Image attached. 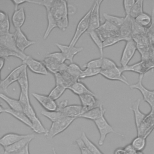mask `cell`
<instances>
[{
    "mask_svg": "<svg viewBox=\"0 0 154 154\" xmlns=\"http://www.w3.org/2000/svg\"><path fill=\"white\" fill-rule=\"evenodd\" d=\"M51 10L58 28L61 31H65L69 25L67 2L63 0H51Z\"/></svg>",
    "mask_w": 154,
    "mask_h": 154,
    "instance_id": "obj_1",
    "label": "cell"
},
{
    "mask_svg": "<svg viewBox=\"0 0 154 154\" xmlns=\"http://www.w3.org/2000/svg\"><path fill=\"white\" fill-rule=\"evenodd\" d=\"M94 122L98 129L100 135L99 140L98 141V144L99 146H102L103 144L107 135L109 133H114L116 135L123 137V135L116 132L113 129V128L109 124L104 116H102L100 119L94 121Z\"/></svg>",
    "mask_w": 154,
    "mask_h": 154,
    "instance_id": "obj_2",
    "label": "cell"
},
{
    "mask_svg": "<svg viewBox=\"0 0 154 154\" xmlns=\"http://www.w3.org/2000/svg\"><path fill=\"white\" fill-rule=\"evenodd\" d=\"M76 119L74 117H63L52 122L45 136L50 138L55 137L65 131Z\"/></svg>",
    "mask_w": 154,
    "mask_h": 154,
    "instance_id": "obj_3",
    "label": "cell"
},
{
    "mask_svg": "<svg viewBox=\"0 0 154 154\" xmlns=\"http://www.w3.org/2000/svg\"><path fill=\"white\" fill-rule=\"evenodd\" d=\"M91 12V8L85 13V14L80 19L78 22L76 29L74 33V35L70 42L69 45L71 46H75L76 43L82 36V35L88 31L90 25V17Z\"/></svg>",
    "mask_w": 154,
    "mask_h": 154,
    "instance_id": "obj_4",
    "label": "cell"
},
{
    "mask_svg": "<svg viewBox=\"0 0 154 154\" xmlns=\"http://www.w3.org/2000/svg\"><path fill=\"white\" fill-rule=\"evenodd\" d=\"M51 0L43 1H34V4L44 6L46 11V17L48 20V26L43 35V39L46 40L49 35L51 31L55 28H58L57 22L55 20L53 14L51 10Z\"/></svg>",
    "mask_w": 154,
    "mask_h": 154,
    "instance_id": "obj_5",
    "label": "cell"
},
{
    "mask_svg": "<svg viewBox=\"0 0 154 154\" xmlns=\"http://www.w3.org/2000/svg\"><path fill=\"white\" fill-rule=\"evenodd\" d=\"M143 76L144 75H139L138 82L136 84L130 85L129 88L131 89L138 90L143 96V100L150 105L151 111H154V90H148L143 85L142 83Z\"/></svg>",
    "mask_w": 154,
    "mask_h": 154,
    "instance_id": "obj_6",
    "label": "cell"
},
{
    "mask_svg": "<svg viewBox=\"0 0 154 154\" xmlns=\"http://www.w3.org/2000/svg\"><path fill=\"white\" fill-rule=\"evenodd\" d=\"M26 67V66L25 64H22L11 70L4 79H1L0 82L1 89L7 93L8 87L14 82H17L20 75Z\"/></svg>",
    "mask_w": 154,
    "mask_h": 154,
    "instance_id": "obj_7",
    "label": "cell"
},
{
    "mask_svg": "<svg viewBox=\"0 0 154 154\" xmlns=\"http://www.w3.org/2000/svg\"><path fill=\"white\" fill-rule=\"evenodd\" d=\"M121 67V66H120ZM122 67V71H130L138 73L140 75H144L148 71L154 69V63L149 60H141L140 61L132 65H128L125 67Z\"/></svg>",
    "mask_w": 154,
    "mask_h": 154,
    "instance_id": "obj_8",
    "label": "cell"
},
{
    "mask_svg": "<svg viewBox=\"0 0 154 154\" xmlns=\"http://www.w3.org/2000/svg\"><path fill=\"white\" fill-rule=\"evenodd\" d=\"M137 50V44L133 39L126 42L120 60L121 67H125L128 66L129 63L133 58Z\"/></svg>",
    "mask_w": 154,
    "mask_h": 154,
    "instance_id": "obj_9",
    "label": "cell"
},
{
    "mask_svg": "<svg viewBox=\"0 0 154 154\" xmlns=\"http://www.w3.org/2000/svg\"><path fill=\"white\" fill-rule=\"evenodd\" d=\"M22 64H25L27 68L34 73L43 75H48L49 74V71L46 69L43 61L35 60L31 56L28 55V57L22 61Z\"/></svg>",
    "mask_w": 154,
    "mask_h": 154,
    "instance_id": "obj_10",
    "label": "cell"
},
{
    "mask_svg": "<svg viewBox=\"0 0 154 154\" xmlns=\"http://www.w3.org/2000/svg\"><path fill=\"white\" fill-rule=\"evenodd\" d=\"M123 71L121 67H116L106 70H101L100 75L106 79L112 81H119L126 85H130L126 78L123 75Z\"/></svg>",
    "mask_w": 154,
    "mask_h": 154,
    "instance_id": "obj_11",
    "label": "cell"
},
{
    "mask_svg": "<svg viewBox=\"0 0 154 154\" xmlns=\"http://www.w3.org/2000/svg\"><path fill=\"white\" fill-rule=\"evenodd\" d=\"M102 2L103 1H96L91 7L90 25L87 32L97 29L101 25L100 21V7Z\"/></svg>",
    "mask_w": 154,
    "mask_h": 154,
    "instance_id": "obj_12",
    "label": "cell"
},
{
    "mask_svg": "<svg viewBox=\"0 0 154 154\" xmlns=\"http://www.w3.org/2000/svg\"><path fill=\"white\" fill-rule=\"evenodd\" d=\"M43 63L49 72L52 73L53 75L56 73H61L67 71L68 67V64L66 63H60L47 55L43 59Z\"/></svg>",
    "mask_w": 154,
    "mask_h": 154,
    "instance_id": "obj_13",
    "label": "cell"
},
{
    "mask_svg": "<svg viewBox=\"0 0 154 154\" xmlns=\"http://www.w3.org/2000/svg\"><path fill=\"white\" fill-rule=\"evenodd\" d=\"M31 94L46 111H54L57 110V103L48 95L36 93H32Z\"/></svg>",
    "mask_w": 154,
    "mask_h": 154,
    "instance_id": "obj_14",
    "label": "cell"
},
{
    "mask_svg": "<svg viewBox=\"0 0 154 154\" xmlns=\"http://www.w3.org/2000/svg\"><path fill=\"white\" fill-rule=\"evenodd\" d=\"M79 98L81 102V105L82 106L81 114L100 105L98 103L95 94H85L80 95L79 96Z\"/></svg>",
    "mask_w": 154,
    "mask_h": 154,
    "instance_id": "obj_15",
    "label": "cell"
},
{
    "mask_svg": "<svg viewBox=\"0 0 154 154\" xmlns=\"http://www.w3.org/2000/svg\"><path fill=\"white\" fill-rule=\"evenodd\" d=\"M14 34L17 47L22 52H24L25 50L27 48L36 43L35 41L29 40L24 32L22 31L21 28L16 29Z\"/></svg>",
    "mask_w": 154,
    "mask_h": 154,
    "instance_id": "obj_16",
    "label": "cell"
},
{
    "mask_svg": "<svg viewBox=\"0 0 154 154\" xmlns=\"http://www.w3.org/2000/svg\"><path fill=\"white\" fill-rule=\"evenodd\" d=\"M19 100L22 107L23 112L29 119L31 122L37 117L36 112L30 103L29 97H26L23 93L20 92Z\"/></svg>",
    "mask_w": 154,
    "mask_h": 154,
    "instance_id": "obj_17",
    "label": "cell"
},
{
    "mask_svg": "<svg viewBox=\"0 0 154 154\" xmlns=\"http://www.w3.org/2000/svg\"><path fill=\"white\" fill-rule=\"evenodd\" d=\"M55 45L60 49V52L64 55L66 60H67L70 61L71 63H73V60L74 57L83 50L82 47L77 48L75 46L62 45L58 43H55Z\"/></svg>",
    "mask_w": 154,
    "mask_h": 154,
    "instance_id": "obj_18",
    "label": "cell"
},
{
    "mask_svg": "<svg viewBox=\"0 0 154 154\" xmlns=\"http://www.w3.org/2000/svg\"><path fill=\"white\" fill-rule=\"evenodd\" d=\"M0 46L17 52L23 53L17 47L14 32H9L7 34L0 35Z\"/></svg>",
    "mask_w": 154,
    "mask_h": 154,
    "instance_id": "obj_19",
    "label": "cell"
},
{
    "mask_svg": "<svg viewBox=\"0 0 154 154\" xmlns=\"http://www.w3.org/2000/svg\"><path fill=\"white\" fill-rule=\"evenodd\" d=\"M30 134H19L13 132L7 133L4 135L0 139V144L4 148L28 137Z\"/></svg>",
    "mask_w": 154,
    "mask_h": 154,
    "instance_id": "obj_20",
    "label": "cell"
},
{
    "mask_svg": "<svg viewBox=\"0 0 154 154\" xmlns=\"http://www.w3.org/2000/svg\"><path fill=\"white\" fill-rule=\"evenodd\" d=\"M125 17V22L119 28V35L124 39V41L127 42L132 39L133 19H132L130 16Z\"/></svg>",
    "mask_w": 154,
    "mask_h": 154,
    "instance_id": "obj_21",
    "label": "cell"
},
{
    "mask_svg": "<svg viewBox=\"0 0 154 154\" xmlns=\"http://www.w3.org/2000/svg\"><path fill=\"white\" fill-rule=\"evenodd\" d=\"M0 112H5L7 114H10L27 126L31 128L32 127V123L29 119L26 116V114L23 111H16L13 110L10 108H3L2 105L0 106Z\"/></svg>",
    "mask_w": 154,
    "mask_h": 154,
    "instance_id": "obj_22",
    "label": "cell"
},
{
    "mask_svg": "<svg viewBox=\"0 0 154 154\" xmlns=\"http://www.w3.org/2000/svg\"><path fill=\"white\" fill-rule=\"evenodd\" d=\"M34 138V134H30L28 137L23 138L15 143H14L12 145H10L9 146H7L6 147L4 148V153L3 154H11L14 152H16L22 149H23L24 147H25L26 145L29 144V143L32 141V140Z\"/></svg>",
    "mask_w": 154,
    "mask_h": 154,
    "instance_id": "obj_23",
    "label": "cell"
},
{
    "mask_svg": "<svg viewBox=\"0 0 154 154\" xmlns=\"http://www.w3.org/2000/svg\"><path fill=\"white\" fill-rule=\"evenodd\" d=\"M140 103H141V99H138L131 105V106L130 107V109L134 112L135 124L137 131L139 129L141 123L143 122V121L144 120V119H146V117L147 115V114L143 113L140 110Z\"/></svg>",
    "mask_w": 154,
    "mask_h": 154,
    "instance_id": "obj_24",
    "label": "cell"
},
{
    "mask_svg": "<svg viewBox=\"0 0 154 154\" xmlns=\"http://www.w3.org/2000/svg\"><path fill=\"white\" fill-rule=\"evenodd\" d=\"M105 112L106 109L103 108L102 105L100 104L97 106H96L92 108L91 109L82 114L81 115L79 116V117L91 120L94 122L100 119L102 116H104Z\"/></svg>",
    "mask_w": 154,
    "mask_h": 154,
    "instance_id": "obj_25",
    "label": "cell"
},
{
    "mask_svg": "<svg viewBox=\"0 0 154 154\" xmlns=\"http://www.w3.org/2000/svg\"><path fill=\"white\" fill-rule=\"evenodd\" d=\"M26 16L23 7L14 10L11 16V21L13 26L16 29L21 28L25 22Z\"/></svg>",
    "mask_w": 154,
    "mask_h": 154,
    "instance_id": "obj_26",
    "label": "cell"
},
{
    "mask_svg": "<svg viewBox=\"0 0 154 154\" xmlns=\"http://www.w3.org/2000/svg\"><path fill=\"white\" fill-rule=\"evenodd\" d=\"M81 105H70L60 110L64 117L78 118L82 113Z\"/></svg>",
    "mask_w": 154,
    "mask_h": 154,
    "instance_id": "obj_27",
    "label": "cell"
},
{
    "mask_svg": "<svg viewBox=\"0 0 154 154\" xmlns=\"http://www.w3.org/2000/svg\"><path fill=\"white\" fill-rule=\"evenodd\" d=\"M17 82L20 86V92L23 93L26 97H29V80L28 77L27 67L20 75Z\"/></svg>",
    "mask_w": 154,
    "mask_h": 154,
    "instance_id": "obj_28",
    "label": "cell"
},
{
    "mask_svg": "<svg viewBox=\"0 0 154 154\" xmlns=\"http://www.w3.org/2000/svg\"><path fill=\"white\" fill-rule=\"evenodd\" d=\"M68 89L78 96L85 94H94L84 83L79 81L75 82Z\"/></svg>",
    "mask_w": 154,
    "mask_h": 154,
    "instance_id": "obj_29",
    "label": "cell"
},
{
    "mask_svg": "<svg viewBox=\"0 0 154 154\" xmlns=\"http://www.w3.org/2000/svg\"><path fill=\"white\" fill-rule=\"evenodd\" d=\"M0 56L1 58H5V59L9 57H14L20 59L22 61H23L28 57V55H26L24 52L23 53L17 52L13 51L7 49L4 47L0 46Z\"/></svg>",
    "mask_w": 154,
    "mask_h": 154,
    "instance_id": "obj_30",
    "label": "cell"
},
{
    "mask_svg": "<svg viewBox=\"0 0 154 154\" xmlns=\"http://www.w3.org/2000/svg\"><path fill=\"white\" fill-rule=\"evenodd\" d=\"M0 97L1 98L5 101V102L7 103V104L10 106V108L16 110V111H23L22 107L21 106V104L18 100L11 98L2 93H0Z\"/></svg>",
    "mask_w": 154,
    "mask_h": 154,
    "instance_id": "obj_31",
    "label": "cell"
},
{
    "mask_svg": "<svg viewBox=\"0 0 154 154\" xmlns=\"http://www.w3.org/2000/svg\"><path fill=\"white\" fill-rule=\"evenodd\" d=\"M134 20L140 26L147 29L152 23V16L148 13L143 12L137 16Z\"/></svg>",
    "mask_w": 154,
    "mask_h": 154,
    "instance_id": "obj_32",
    "label": "cell"
},
{
    "mask_svg": "<svg viewBox=\"0 0 154 154\" xmlns=\"http://www.w3.org/2000/svg\"><path fill=\"white\" fill-rule=\"evenodd\" d=\"M131 145L135 151L141 152L146 147V138L143 136L137 135L135 138L133 139Z\"/></svg>",
    "mask_w": 154,
    "mask_h": 154,
    "instance_id": "obj_33",
    "label": "cell"
},
{
    "mask_svg": "<svg viewBox=\"0 0 154 154\" xmlns=\"http://www.w3.org/2000/svg\"><path fill=\"white\" fill-rule=\"evenodd\" d=\"M90 38H91V40L93 41V42L94 43V44L96 45V46L97 47L100 54V57H103V41L101 39L100 37L99 36V35L98 34L97 32L94 30V31H91L90 32H88Z\"/></svg>",
    "mask_w": 154,
    "mask_h": 154,
    "instance_id": "obj_34",
    "label": "cell"
},
{
    "mask_svg": "<svg viewBox=\"0 0 154 154\" xmlns=\"http://www.w3.org/2000/svg\"><path fill=\"white\" fill-rule=\"evenodd\" d=\"M103 16L105 20H107L113 24L114 25L116 26L118 28H120L121 26L123 25V23L125 22V17H119L116 16L111 14H109L108 13H103Z\"/></svg>",
    "mask_w": 154,
    "mask_h": 154,
    "instance_id": "obj_35",
    "label": "cell"
},
{
    "mask_svg": "<svg viewBox=\"0 0 154 154\" xmlns=\"http://www.w3.org/2000/svg\"><path fill=\"white\" fill-rule=\"evenodd\" d=\"M81 139L83 140L84 143L87 147V148L93 153V154H103L99 149L87 137L85 132H82L81 136Z\"/></svg>",
    "mask_w": 154,
    "mask_h": 154,
    "instance_id": "obj_36",
    "label": "cell"
},
{
    "mask_svg": "<svg viewBox=\"0 0 154 154\" xmlns=\"http://www.w3.org/2000/svg\"><path fill=\"white\" fill-rule=\"evenodd\" d=\"M143 2L144 1L143 0H138L136 1L134 6L132 7L129 16L133 19H135L137 16H138L140 14L143 13Z\"/></svg>",
    "mask_w": 154,
    "mask_h": 154,
    "instance_id": "obj_37",
    "label": "cell"
},
{
    "mask_svg": "<svg viewBox=\"0 0 154 154\" xmlns=\"http://www.w3.org/2000/svg\"><path fill=\"white\" fill-rule=\"evenodd\" d=\"M67 72L75 79L79 81L82 72V69H81V67L78 64L72 63L68 64Z\"/></svg>",
    "mask_w": 154,
    "mask_h": 154,
    "instance_id": "obj_38",
    "label": "cell"
},
{
    "mask_svg": "<svg viewBox=\"0 0 154 154\" xmlns=\"http://www.w3.org/2000/svg\"><path fill=\"white\" fill-rule=\"evenodd\" d=\"M31 123L32 127L31 129L35 133L38 134H44L45 135L47 134L48 129H46L44 127V126L43 125V124L42 123V122L38 117L32 120Z\"/></svg>",
    "mask_w": 154,
    "mask_h": 154,
    "instance_id": "obj_39",
    "label": "cell"
},
{
    "mask_svg": "<svg viewBox=\"0 0 154 154\" xmlns=\"http://www.w3.org/2000/svg\"><path fill=\"white\" fill-rule=\"evenodd\" d=\"M41 114L45 116V117L49 119L52 123L54 122L61 118L64 117L63 114L60 111H49L46 110H43L41 111Z\"/></svg>",
    "mask_w": 154,
    "mask_h": 154,
    "instance_id": "obj_40",
    "label": "cell"
},
{
    "mask_svg": "<svg viewBox=\"0 0 154 154\" xmlns=\"http://www.w3.org/2000/svg\"><path fill=\"white\" fill-rule=\"evenodd\" d=\"M66 89L67 88L63 85H55V86L50 91L48 96L53 100H56L63 95Z\"/></svg>",
    "mask_w": 154,
    "mask_h": 154,
    "instance_id": "obj_41",
    "label": "cell"
},
{
    "mask_svg": "<svg viewBox=\"0 0 154 154\" xmlns=\"http://www.w3.org/2000/svg\"><path fill=\"white\" fill-rule=\"evenodd\" d=\"M100 69H92V68H85L82 70V72L80 79H84L86 78H90L96 76L100 73Z\"/></svg>",
    "mask_w": 154,
    "mask_h": 154,
    "instance_id": "obj_42",
    "label": "cell"
},
{
    "mask_svg": "<svg viewBox=\"0 0 154 154\" xmlns=\"http://www.w3.org/2000/svg\"><path fill=\"white\" fill-rule=\"evenodd\" d=\"M102 62H103V57H100L99 58L93 59L89 61L83 66V67L101 69V67L102 66Z\"/></svg>",
    "mask_w": 154,
    "mask_h": 154,
    "instance_id": "obj_43",
    "label": "cell"
},
{
    "mask_svg": "<svg viewBox=\"0 0 154 154\" xmlns=\"http://www.w3.org/2000/svg\"><path fill=\"white\" fill-rule=\"evenodd\" d=\"M121 41H124V39L119 35H114V36H112L109 38H108L107 39L105 40L103 42V48H108L109 46H111L116 43H117Z\"/></svg>",
    "mask_w": 154,
    "mask_h": 154,
    "instance_id": "obj_44",
    "label": "cell"
},
{
    "mask_svg": "<svg viewBox=\"0 0 154 154\" xmlns=\"http://www.w3.org/2000/svg\"><path fill=\"white\" fill-rule=\"evenodd\" d=\"M99 28L102 29L108 32L119 34V28L117 27L116 26L114 25L113 24H112L107 20H105L102 24H101Z\"/></svg>",
    "mask_w": 154,
    "mask_h": 154,
    "instance_id": "obj_45",
    "label": "cell"
},
{
    "mask_svg": "<svg viewBox=\"0 0 154 154\" xmlns=\"http://www.w3.org/2000/svg\"><path fill=\"white\" fill-rule=\"evenodd\" d=\"M10 22L8 16L2 22H0V35H5L10 32Z\"/></svg>",
    "mask_w": 154,
    "mask_h": 154,
    "instance_id": "obj_46",
    "label": "cell"
},
{
    "mask_svg": "<svg viewBox=\"0 0 154 154\" xmlns=\"http://www.w3.org/2000/svg\"><path fill=\"white\" fill-rule=\"evenodd\" d=\"M116 67H117V66L113 60H112L111 59H109L108 58L103 57L102 66L101 67L102 70H108V69Z\"/></svg>",
    "mask_w": 154,
    "mask_h": 154,
    "instance_id": "obj_47",
    "label": "cell"
},
{
    "mask_svg": "<svg viewBox=\"0 0 154 154\" xmlns=\"http://www.w3.org/2000/svg\"><path fill=\"white\" fill-rule=\"evenodd\" d=\"M75 142L78 146L81 154H93L86 146L85 143H84L83 140L81 138H79L75 140Z\"/></svg>",
    "mask_w": 154,
    "mask_h": 154,
    "instance_id": "obj_48",
    "label": "cell"
},
{
    "mask_svg": "<svg viewBox=\"0 0 154 154\" xmlns=\"http://www.w3.org/2000/svg\"><path fill=\"white\" fill-rule=\"evenodd\" d=\"M135 1H136L134 0H124L123 1V6L125 13V16H129L131 9Z\"/></svg>",
    "mask_w": 154,
    "mask_h": 154,
    "instance_id": "obj_49",
    "label": "cell"
},
{
    "mask_svg": "<svg viewBox=\"0 0 154 154\" xmlns=\"http://www.w3.org/2000/svg\"><path fill=\"white\" fill-rule=\"evenodd\" d=\"M47 56L51 57L57 62L60 63H64L66 59L64 57V55L61 52H52L51 54H49L47 55Z\"/></svg>",
    "mask_w": 154,
    "mask_h": 154,
    "instance_id": "obj_50",
    "label": "cell"
},
{
    "mask_svg": "<svg viewBox=\"0 0 154 154\" xmlns=\"http://www.w3.org/2000/svg\"><path fill=\"white\" fill-rule=\"evenodd\" d=\"M152 23L149 28H147V32L150 38H154V5L152 7Z\"/></svg>",
    "mask_w": 154,
    "mask_h": 154,
    "instance_id": "obj_51",
    "label": "cell"
},
{
    "mask_svg": "<svg viewBox=\"0 0 154 154\" xmlns=\"http://www.w3.org/2000/svg\"><path fill=\"white\" fill-rule=\"evenodd\" d=\"M11 2L14 5V10L18 9V6L25 2L32 3L34 4V1H29V0H11Z\"/></svg>",
    "mask_w": 154,
    "mask_h": 154,
    "instance_id": "obj_52",
    "label": "cell"
},
{
    "mask_svg": "<svg viewBox=\"0 0 154 154\" xmlns=\"http://www.w3.org/2000/svg\"><path fill=\"white\" fill-rule=\"evenodd\" d=\"M68 106V100L65 99L62 101L57 102V111H60Z\"/></svg>",
    "mask_w": 154,
    "mask_h": 154,
    "instance_id": "obj_53",
    "label": "cell"
},
{
    "mask_svg": "<svg viewBox=\"0 0 154 154\" xmlns=\"http://www.w3.org/2000/svg\"><path fill=\"white\" fill-rule=\"evenodd\" d=\"M29 144L26 145L25 147H24L21 150H20L16 152L11 153V154H30L29 150Z\"/></svg>",
    "mask_w": 154,
    "mask_h": 154,
    "instance_id": "obj_54",
    "label": "cell"
},
{
    "mask_svg": "<svg viewBox=\"0 0 154 154\" xmlns=\"http://www.w3.org/2000/svg\"><path fill=\"white\" fill-rule=\"evenodd\" d=\"M150 60L152 63H154V47L151 42V45L150 48V51H149V59Z\"/></svg>",
    "mask_w": 154,
    "mask_h": 154,
    "instance_id": "obj_55",
    "label": "cell"
},
{
    "mask_svg": "<svg viewBox=\"0 0 154 154\" xmlns=\"http://www.w3.org/2000/svg\"><path fill=\"white\" fill-rule=\"evenodd\" d=\"M8 16V15L7 13H5L4 11H0V22H2L4 20H5Z\"/></svg>",
    "mask_w": 154,
    "mask_h": 154,
    "instance_id": "obj_56",
    "label": "cell"
},
{
    "mask_svg": "<svg viewBox=\"0 0 154 154\" xmlns=\"http://www.w3.org/2000/svg\"><path fill=\"white\" fill-rule=\"evenodd\" d=\"M5 58H0V64H1V66H0V69L1 70L2 69L4 64H5Z\"/></svg>",
    "mask_w": 154,
    "mask_h": 154,
    "instance_id": "obj_57",
    "label": "cell"
},
{
    "mask_svg": "<svg viewBox=\"0 0 154 154\" xmlns=\"http://www.w3.org/2000/svg\"><path fill=\"white\" fill-rule=\"evenodd\" d=\"M52 152H53V154H57L54 148H52Z\"/></svg>",
    "mask_w": 154,
    "mask_h": 154,
    "instance_id": "obj_58",
    "label": "cell"
}]
</instances>
